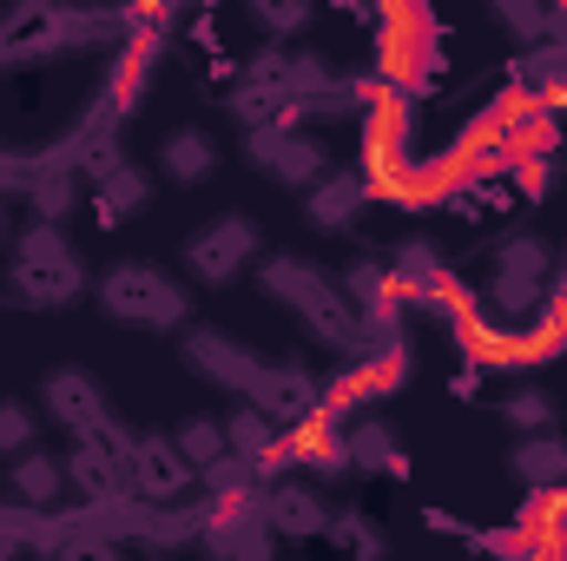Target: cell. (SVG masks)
<instances>
[{"label": "cell", "mask_w": 567, "mask_h": 561, "mask_svg": "<svg viewBox=\"0 0 567 561\" xmlns=\"http://www.w3.org/2000/svg\"><path fill=\"white\" fill-rule=\"evenodd\" d=\"M7 290L27 304V310H60V304H73L80 290H86V265H80V252L66 245V232L60 225H27L20 232V245H13V265H7Z\"/></svg>", "instance_id": "6da1fadb"}, {"label": "cell", "mask_w": 567, "mask_h": 561, "mask_svg": "<svg viewBox=\"0 0 567 561\" xmlns=\"http://www.w3.org/2000/svg\"><path fill=\"white\" fill-rule=\"evenodd\" d=\"M258 284H265V297H278V304H290V310H303L310 330H317L323 344H337V350H363V317L350 310V297L323 278L310 258H271V265H258Z\"/></svg>", "instance_id": "7a4b0ae2"}, {"label": "cell", "mask_w": 567, "mask_h": 561, "mask_svg": "<svg viewBox=\"0 0 567 561\" xmlns=\"http://www.w3.org/2000/svg\"><path fill=\"white\" fill-rule=\"evenodd\" d=\"M100 304L126 330H185V317H192L185 284L165 278L158 265H113L100 278Z\"/></svg>", "instance_id": "3957f363"}, {"label": "cell", "mask_w": 567, "mask_h": 561, "mask_svg": "<svg viewBox=\"0 0 567 561\" xmlns=\"http://www.w3.org/2000/svg\"><path fill=\"white\" fill-rule=\"evenodd\" d=\"M251 258H258V225L238 218V212H225V218H212L185 238V272L198 284H231Z\"/></svg>", "instance_id": "277c9868"}, {"label": "cell", "mask_w": 567, "mask_h": 561, "mask_svg": "<svg viewBox=\"0 0 567 561\" xmlns=\"http://www.w3.org/2000/svg\"><path fill=\"white\" fill-rule=\"evenodd\" d=\"M126 476H133V496H140L145 509H178L198 489V469L172 449V436H133Z\"/></svg>", "instance_id": "5b68a950"}, {"label": "cell", "mask_w": 567, "mask_h": 561, "mask_svg": "<svg viewBox=\"0 0 567 561\" xmlns=\"http://www.w3.org/2000/svg\"><path fill=\"white\" fill-rule=\"evenodd\" d=\"M40 404H47V417H53V422H66V436H100V429L113 422V410H106V390H100L80 364L47 370Z\"/></svg>", "instance_id": "8992f818"}, {"label": "cell", "mask_w": 567, "mask_h": 561, "mask_svg": "<svg viewBox=\"0 0 567 561\" xmlns=\"http://www.w3.org/2000/svg\"><path fill=\"white\" fill-rule=\"evenodd\" d=\"M251 159H258V172L278 178V185H317V178L330 172L323 140H310V133H284V126L251 133Z\"/></svg>", "instance_id": "52a82bcc"}, {"label": "cell", "mask_w": 567, "mask_h": 561, "mask_svg": "<svg viewBox=\"0 0 567 561\" xmlns=\"http://www.w3.org/2000/svg\"><path fill=\"white\" fill-rule=\"evenodd\" d=\"M185 357H192L212 384L238 390L245 404H251V390L265 384V357H258V350H245V344H231L225 330H185Z\"/></svg>", "instance_id": "ba28073f"}, {"label": "cell", "mask_w": 567, "mask_h": 561, "mask_svg": "<svg viewBox=\"0 0 567 561\" xmlns=\"http://www.w3.org/2000/svg\"><path fill=\"white\" fill-rule=\"evenodd\" d=\"M251 404L278 422V429H303V422L323 410V384L303 364H265V384L251 390Z\"/></svg>", "instance_id": "9c48e42d"}, {"label": "cell", "mask_w": 567, "mask_h": 561, "mask_svg": "<svg viewBox=\"0 0 567 561\" xmlns=\"http://www.w3.org/2000/svg\"><path fill=\"white\" fill-rule=\"evenodd\" d=\"M390 284H396V297H416V304H449L455 297V284L442 272V252L429 238H403L390 252Z\"/></svg>", "instance_id": "30bf717a"}, {"label": "cell", "mask_w": 567, "mask_h": 561, "mask_svg": "<svg viewBox=\"0 0 567 561\" xmlns=\"http://www.w3.org/2000/svg\"><path fill=\"white\" fill-rule=\"evenodd\" d=\"M265 522H271V536L303 542V536H323V529H330V509H323V496H317L310 482H290V476H284L278 489L265 496Z\"/></svg>", "instance_id": "8fae6325"}, {"label": "cell", "mask_w": 567, "mask_h": 561, "mask_svg": "<svg viewBox=\"0 0 567 561\" xmlns=\"http://www.w3.org/2000/svg\"><path fill=\"white\" fill-rule=\"evenodd\" d=\"M7 489H13V502H20V509L47 516V509H60V502H66V462H60V456H47V449H27V456L7 469Z\"/></svg>", "instance_id": "7c38bea8"}, {"label": "cell", "mask_w": 567, "mask_h": 561, "mask_svg": "<svg viewBox=\"0 0 567 561\" xmlns=\"http://www.w3.org/2000/svg\"><path fill=\"white\" fill-rule=\"evenodd\" d=\"M343 442H350V469H363V476H390V482L410 476V456H403V442L390 436V422H377V417L343 422Z\"/></svg>", "instance_id": "4fadbf2b"}, {"label": "cell", "mask_w": 567, "mask_h": 561, "mask_svg": "<svg viewBox=\"0 0 567 561\" xmlns=\"http://www.w3.org/2000/svg\"><path fill=\"white\" fill-rule=\"evenodd\" d=\"M363 198H370V178H357V172H323L317 185H310V225L317 232H343V225H357V212H363Z\"/></svg>", "instance_id": "5bb4252c"}, {"label": "cell", "mask_w": 567, "mask_h": 561, "mask_svg": "<svg viewBox=\"0 0 567 561\" xmlns=\"http://www.w3.org/2000/svg\"><path fill=\"white\" fill-rule=\"evenodd\" d=\"M435 198H442V212H455V218H502V212L515 205V192H508L495 172H462V178H442V185H435Z\"/></svg>", "instance_id": "9a60e30c"}, {"label": "cell", "mask_w": 567, "mask_h": 561, "mask_svg": "<svg viewBox=\"0 0 567 561\" xmlns=\"http://www.w3.org/2000/svg\"><path fill=\"white\" fill-rule=\"evenodd\" d=\"M158 172H165L172 185H205V178L218 172V140L198 133V126L165 133V145H158Z\"/></svg>", "instance_id": "2e32d148"}, {"label": "cell", "mask_w": 567, "mask_h": 561, "mask_svg": "<svg viewBox=\"0 0 567 561\" xmlns=\"http://www.w3.org/2000/svg\"><path fill=\"white\" fill-rule=\"evenodd\" d=\"M508 469L528 482V489H567V436H522L515 442V456H508Z\"/></svg>", "instance_id": "e0dca14e"}, {"label": "cell", "mask_w": 567, "mask_h": 561, "mask_svg": "<svg viewBox=\"0 0 567 561\" xmlns=\"http://www.w3.org/2000/svg\"><path fill=\"white\" fill-rule=\"evenodd\" d=\"M145 198H152V178H145L140 165H126V172H113L106 185H93V218L113 232V225H126V218H140Z\"/></svg>", "instance_id": "ac0fdd59"}, {"label": "cell", "mask_w": 567, "mask_h": 561, "mask_svg": "<svg viewBox=\"0 0 567 561\" xmlns=\"http://www.w3.org/2000/svg\"><path fill=\"white\" fill-rule=\"evenodd\" d=\"M172 449L205 476V469H218V462L231 456V436H225V422L218 417H185L178 429H172Z\"/></svg>", "instance_id": "d6986e66"}, {"label": "cell", "mask_w": 567, "mask_h": 561, "mask_svg": "<svg viewBox=\"0 0 567 561\" xmlns=\"http://www.w3.org/2000/svg\"><path fill=\"white\" fill-rule=\"evenodd\" d=\"M145 80H152V47H126V53L113 60V80H106V113H113V120H133V113H140Z\"/></svg>", "instance_id": "ffe728a7"}, {"label": "cell", "mask_w": 567, "mask_h": 561, "mask_svg": "<svg viewBox=\"0 0 567 561\" xmlns=\"http://www.w3.org/2000/svg\"><path fill=\"white\" fill-rule=\"evenodd\" d=\"M66 165H80L93 185H106V178L126 172L133 159H126V145H120V133H113V120H106V126H86V133L73 140V159H66Z\"/></svg>", "instance_id": "44dd1931"}, {"label": "cell", "mask_w": 567, "mask_h": 561, "mask_svg": "<svg viewBox=\"0 0 567 561\" xmlns=\"http://www.w3.org/2000/svg\"><path fill=\"white\" fill-rule=\"evenodd\" d=\"M323 536H330V542H337L350 561H383V555H390V536H383V529H377L363 509H337Z\"/></svg>", "instance_id": "7402d4cb"}, {"label": "cell", "mask_w": 567, "mask_h": 561, "mask_svg": "<svg viewBox=\"0 0 567 561\" xmlns=\"http://www.w3.org/2000/svg\"><path fill=\"white\" fill-rule=\"evenodd\" d=\"M542 304H548V284L542 278H508V272L488 278V310H495L502 324H528Z\"/></svg>", "instance_id": "603a6c76"}, {"label": "cell", "mask_w": 567, "mask_h": 561, "mask_svg": "<svg viewBox=\"0 0 567 561\" xmlns=\"http://www.w3.org/2000/svg\"><path fill=\"white\" fill-rule=\"evenodd\" d=\"M495 272H508V278H555V252H548V238H535V232H515V238H502L495 245Z\"/></svg>", "instance_id": "cb8c5ba5"}, {"label": "cell", "mask_w": 567, "mask_h": 561, "mask_svg": "<svg viewBox=\"0 0 567 561\" xmlns=\"http://www.w3.org/2000/svg\"><path fill=\"white\" fill-rule=\"evenodd\" d=\"M27 198H33L40 225H60V218L73 212V165H47V172H33V178H27Z\"/></svg>", "instance_id": "d4e9b609"}, {"label": "cell", "mask_w": 567, "mask_h": 561, "mask_svg": "<svg viewBox=\"0 0 567 561\" xmlns=\"http://www.w3.org/2000/svg\"><path fill=\"white\" fill-rule=\"evenodd\" d=\"M502 422L522 429V436H548V429H555V397L535 390V384H522V390L502 397Z\"/></svg>", "instance_id": "484cf974"}, {"label": "cell", "mask_w": 567, "mask_h": 561, "mask_svg": "<svg viewBox=\"0 0 567 561\" xmlns=\"http://www.w3.org/2000/svg\"><path fill=\"white\" fill-rule=\"evenodd\" d=\"M47 561H126V549L106 529H66V536L47 542Z\"/></svg>", "instance_id": "4316f807"}, {"label": "cell", "mask_w": 567, "mask_h": 561, "mask_svg": "<svg viewBox=\"0 0 567 561\" xmlns=\"http://www.w3.org/2000/svg\"><path fill=\"white\" fill-rule=\"evenodd\" d=\"M33 436H40V417H33V404H20V397H0V456H27L33 449Z\"/></svg>", "instance_id": "83f0119b"}, {"label": "cell", "mask_w": 567, "mask_h": 561, "mask_svg": "<svg viewBox=\"0 0 567 561\" xmlns=\"http://www.w3.org/2000/svg\"><path fill=\"white\" fill-rule=\"evenodd\" d=\"M495 20L515 33V40H528L522 53H535V47H548V7H515V0H495Z\"/></svg>", "instance_id": "f1b7e54d"}, {"label": "cell", "mask_w": 567, "mask_h": 561, "mask_svg": "<svg viewBox=\"0 0 567 561\" xmlns=\"http://www.w3.org/2000/svg\"><path fill=\"white\" fill-rule=\"evenodd\" d=\"M251 20H258L265 33H303V27H310V7H303V0H284V7L258 0V7H251Z\"/></svg>", "instance_id": "f546056e"}, {"label": "cell", "mask_w": 567, "mask_h": 561, "mask_svg": "<svg viewBox=\"0 0 567 561\" xmlns=\"http://www.w3.org/2000/svg\"><path fill=\"white\" fill-rule=\"evenodd\" d=\"M508 192H522V198H548V185H555V159H515L508 165Z\"/></svg>", "instance_id": "4dcf8cb0"}, {"label": "cell", "mask_w": 567, "mask_h": 561, "mask_svg": "<svg viewBox=\"0 0 567 561\" xmlns=\"http://www.w3.org/2000/svg\"><path fill=\"white\" fill-rule=\"evenodd\" d=\"M449 397H462V404H475V397H482V364H468V370H455V377H449Z\"/></svg>", "instance_id": "1f68e13d"}, {"label": "cell", "mask_w": 567, "mask_h": 561, "mask_svg": "<svg viewBox=\"0 0 567 561\" xmlns=\"http://www.w3.org/2000/svg\"><path fill=\"white\" fill-rule=\"evenodd\" d=\"M423 522L435 529V536H468V529H462V522H455L449 509H423Z\"/></svg>", "instance_id": "d6a6232c"}, {"label": "cell", "mask_w": 567, "mask_h": 561, "mask_svg": "<svg viewBox=\"0 0 567 561\" xmlns=\"http://www.w3.org/2000/svg\"><path fill=\"white\" fill-rule=\"evenodd\" d=\"M0 561H20V529H0Z\"/></svg>", "instance_id": "836d02e7"}, {"label": "cell", "mask_w": 567, "mask_h": 561, "mask_svg": "<svg viewBox=\"0 0 567 561\" xmlns=\"http://www.w3.org/2000/svg\"><path fill=\"white\" fill-rule=\"evenodd\" d=\"M0 245H7V212H0Z\"/></svg>", "instance_id": "e575fe53"}]
</instances>
